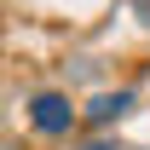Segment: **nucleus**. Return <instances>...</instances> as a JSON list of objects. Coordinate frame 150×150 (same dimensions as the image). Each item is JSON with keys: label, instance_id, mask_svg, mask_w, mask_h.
Here are the masks:
<instances>
[{"label": "nucleus", "instance_id": "nucleus-1", "mask_svg": "<svg viewBox=\"0 0 150 150\" xmlns=\"http://www.w3.org/2000/svg\"><path fill=\"white\" fill-rule=\"evenodd\" d=\"M35 127H46V133H58V127H69V104L64 98H35Z\"/></svg>", "mask_w": 150, "mask_h": 150}]
</instances>
